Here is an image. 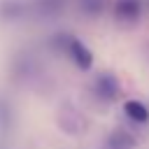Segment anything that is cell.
Instances as JSON below:
<instances>
[{
  "instance_id": "1",
  "label": "cell",
  "mask_w": 149,
  "mask_h": 149,
  "mask_svg": "<svg viewBox=\"0 0 149 149\" xmlns=\"http://www.w3.org/2000/svg\"><path fill=\"white\" fill-rule=\"evenodd\" d=\"M51 44H54L61 54H65L79 70H91V65H93V54H91V49H88L79 37H74V35H70V33H58V35H54Z\"/></svg>"
},
{
  "instance_id": "2",
  "label": "cell",
  "mask_w": 149,
  "mask_h": 149,
  "mask_svg": "<svg viewBox=\"0 0 149 149\" xmlns=\"http://www.w3.org/2000/svg\"><path fill=\"white\" fill-rule=\"evenodd\" d=\"M91 88H93V95H95L100 102H112V100H116L119 93H121V84H119L116 74H112V72H100V74L93 79Z\"/></svg>"
},
{
  "instance_id": "3",
  "label": "cell",
  "mask_w": 149,
  "mask_h": 149,
  "mask_svg": "<svg viewBox=\"0 0 149 149\" xmlns=\"http://www.w3.org/2000/svg\"><path fill=\"white\" fill-rule=\"evenodd\" d=\"M16 130V107L14 102L0 93V140H9Z\"/></svg>"
},
{
  "instance_id": "4",
  "label": "cell",
  "mask_w": 149,
  "mask_h": 149,
  "mask_svg": "<svg viewBox=\"0 0 149 149\" xmlns=\"http://www.w3.org/2000/svg\"><path fill=\"white\" fill-rule=\"evenodd\" d=\"M140 14H142V2L140 0H116L114 2V16H116L119 23H126V26L137 23Z\"/></svg>"
},
{
  "instance_id": "5",
  "label": "cell",
  "mask_w": 149,
  "mask_h": 149,
  "mask_svg": "<svg viewBox=\"0 0 149 149\" xmlns=\"http://www.w3.org/2000/svg\"><path fill=\"white\" fill-rule=\"evenodd\" d=\"M102 149H137V144H135V137H133L130 133L116 128V130H112V133L105 137Z\"/></svg>"
},
{
  "instance_id": "6",
  "label": "cell",
  "mask_w": 149,
  "mask_h": 149,
  "mask_svg": "<svg viewBox=\"0 0 149 149\" xmlns=\"http://www.w3.org/2000/svg\"><path fill=\"white\" fill-rule=\"evenodd\" d=\"M123 112H126V116H128L133 123H137V126L149 123V107H147L142 100H126V102H123Z\"/></svg>"
},
{
  "instance_id": "7",
  "label": "cell",
  "mask_w": 149,
  "mask_h": 149,
  "mask_svg": "<svg viewBox=\"0 0 149 149\" xmlns=\"http://www.w3.org/2000/svg\"><path fill=\"white\" fill-rule=\"evenodd\" d=\"M65 2H68V0H37L35 7H37V12H40L42 16H58V14L63 12Z\"/></svg>"
},
{
  "instance_id": "8",
  "label": "cell",
  "mask_w": 149,
  "mask_h": 149,
  "mask_svg": "<svg viewBox=\"0 0 149 149\" xmlns=\"http://www.w3.org/2000/svg\"><path fill=\"white\" fill-rule=\"evenodd\" d=\"M0 16L5 21H16V19L26 16V5H21V2H5V5H0Z\"/></svg>"
},
{
  "instance_id": "9",
  "label": "cell",
  "mask_w": 149,
  "mask_h": 149,
  "mask_svg": "<svg viewBox=\"0 0 149 149\" xmlns=\"http://www.w3.org/2000/svg\"><path fill=\"white\" fill-rule=\"evenodd\" d=\"M107 7V0H79V12L84 16H100Z\"/></svg>"
},
{
  "instance_id": "10",
  "label": "cell",
  "mask_w": 149,
  "mask_h": 149,
  "mask_svg": "<svg viewBox=\"0 0 149 149\" xmlns=\"http://www.w3.org/2000/svg\"><path fill=\"white\" fill-rule=\"evenodd\" d=\"M0 149H12V144H9V140H0Z\"/></svg>"
}]
</instances>
